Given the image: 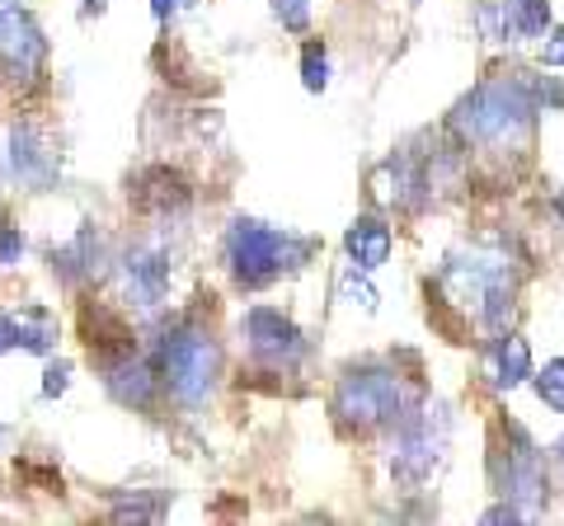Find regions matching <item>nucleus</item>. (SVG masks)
Masks as SVG:
<instances>
[{
	"mask_svg": "<svg viewBox=\"0 0 564 526\" xmlns=\"http://www.w3.org/2000/svg\"><path fill=\"white\" fill-rule=\"evenodd\" d=\"M560 456H564V442H560Z\"/></svg>",
	"mask_w": 564,
	"mask_h": 526,
	"instance_id": "nucleus-29",
	"label": "nucleus"
},
{
	"mask_svg": "<svg viewBox=\"0 0 564 526\" xmlns=\"http://www.w3.org/2000/svg\"><path fill=\"white\" fill-rule=\"evenodd\" d=\"M245 339H250V353L263 366H273V372L296 366V358H302V348H306L302 329L273 306H254L250 315H245Z\"/></svg>",
	"mask_w": 564,
	"mask_h": 526,
	"instance_id": "nucleus-8",
	"label": "nucleus"
},
{
	"mask_svg": "<svg viewBox=\"0 0 564 526\" xmlns=\"http://www.w3.org/2000/svg\"><path fill=\"white\" fill-rule=\"evenodd\" d=\"M344 250L352 259V269L358 273H377L386 259H391L395 250V235H391V226H386L381 217H358L344 231Z\"/></svg>",
	"mask_w": 564,
	"mask_h": 526,
	"instance_id": "nucleus-11",
	"label": "nucleus"
},
{
	"mask_svg": "<svg viewBox=\"0 0 564 526\" xmlns=\"http://www.w3.org/2000/svg\"><path fill=\"white\" fill-rule=\"evenodd\" d=\"M155 517H161V498H151V494H128V498L113 503L109 526H155Z\"/></svg>",
	"mask_w": 564,
	"mask_h": 526,
	"instance_id": "nucleus-17",
	"label": "nucleus"
},
{
	"mask_svg": "<svg viewBox=\"0 0 564 526\" xmlns=\"http://www.w3.org/2000/svg\"><path fill=\"white\" fill-rule=\"evenodd\" d=\"M315 254V240H302V235H288L278 226H263V221H250L240 217L231 221L226 231V269L240 287H269L278 283L282 273L302 269V263Z\"/></svg>",
	"mask_w": 564,
	"mask_h": 526,
	"instance_id": "nucleus-2",
	"label": "nucleus"
},
{
	"mask_svg": "<svg viewBox=\"0 0 564 526\" xmlns=\"http://www.w3.org/2000/svg\"><path fill=\"white\" fill-rule=\"evenodd\" d=\"M66 385H70V366H66V362H52V366H47V376H43V395H47V399H57Z\"/></svg>",
	"mask_w": 564,
	"mask_h": 526,
	"instance_id": "nucleus-24",
	"label": "nucleus"
},
{
	"mask_svg": "<svg viewBox=\"0 0 564 526\" xmlns=\"http://www.w3.org/2000/svg\"><path fill=\"white\" fill-rule=\"evenodd\" d=\"M6 169H10L20 184L47 188L52 174H57V155H52V146L29 128V122H14V128H10V142H6Z\"/></svg>",
	"mask_w": 564,
	"mask_h": 526,
	"instance_id": "nucleus-10",
	"label": "nucleus"
},
{
	"mask_svg": "<svg viewBox=\"0 0 564 526\" xmlns=\"http://www.w3.org/2000/svg\"><path fill=\"white\" fill-rule=\"evenodd\" d=\"M532 381H536V395L545 399V405H551L555 414H564V358H551Z\"/></svg>",
	"mask_w": 564,
	"mask_h": 526,
	"instance_id": "nucleus-18",
	"label": "nucleus"
},
{
	"mask_svg": "<svg viewBox=\"0 0 564 526\" xmlns=\"http://www.w3.org/2000/svg\"><path fill=\"white\" fill-rule=\"evenodd\" d=\"M339 292H344V302H352V306H377V292L367 287V283H358V269H348Z\"/></svg>",
	"mask_w": 564,
	"mask_h": 526,
	"instance_id": "nucleus-20",
	"label": "nucleus"
},
{
	"mask_svg": "<svg viewBox=\"0 0 564 526\" xmlns=\"http://www.w3.org/2000/svg\"><path fill=\"white\" fill-rule=\"evenodd\" d=\"M104 385H109V395L122 399V405H132V409H147L151 405V395H155V376H151V366L132 358V353H122V358H109L104 362Z\"/></svg>",
	"mask_w": 564,
	"mask_h": 526,
	"instance_id": "nucleus-12",
	"label": "nucleus"
},
{
	"mask_svg": "<svg viewBox=\"0 0 564 526\" xmlns=\"http://www.w3.org/2000/svg\"><path fill=\"white\" fill-rule=\"evenodd\" d=\"M480 526H532V522H527V517L518 513V507H508V503H494L489 513L480 517Z\"/></svg>",
	"mask_w": 564,
	"mask_h": 526,
	"instance_id": "nucleus-23",
	"label": "nucleus"
},
{
	"mask_svg": "<svg viewBox=\"0 0 564 526\" xmlns=\"http://www.w3.org/2000/svg\"><path fill=\"white\" fill-rule=\"evenodd\" d=\"M52 339H57V320L43 306L20 310V348L29 353H52Z\"/></svg>",
	"mask_w": 564,
	"mask_h": 526,
	"instance_id": "nucleus-16",
	"label": "nucleus"
},
{
	"mask_svg": "<svg viewBox=\"0 0 564 526\" xmlns=\"http://www.w3.org/2000/svg\"><path fill=\"white\" fill-rule=\"evenodd\" d=\"M302 85H306L311 95H321L325 85H329V62H325L321 43H311V47L302 52Z\"/></svg>",
	"mask_w": 564,
	"mask_h": 526,
	"instance_id": "nucleus-19",
	"label": "nucleus"
},
{
	"mask_svg": "<svg viewBox=\"0 0 564 526\" xmlns=\"http://www.w3.org/2000/svg\"><path fill=\"white\" fill-rule=\"evenodd\" d=\"M545 66H564V29H555L545 39Z\"/></svg>",
	"mask_w": 564,
	"mask_h": 526,
	"instance_id": "nucleus-26",
	"label": "nucleus"
},
{
	"mask_svg": "<svg viewBox=\"0 0 564 526\" xmlns=\"http://www.w3.org/2000/svg\"><path fill=\"white\" fill-rule=\"evenodd\" d=\"M536 122V95L513 76H494L456 103L452 128L466 146L480 151H522Z\"/></svg>",
	"mask_w": 564,
	"mask_h": 526,
	"instance_id": "nucleus-1",
	"label": "nucleus"
},
{
	"mask_svg": "<svg viewBox=\"0 0 564 526\" xmlns=\"http://www.w3.org/2000/svg\"><path fill=\"white\" fill-rule=\"evenodd\" d=\"M151 10H155V20H170V14L180 10V0H151Z\"/></svg>",
	"mask_w": 564,
	"mask_h": 526,
	"instance_id": "nucleus-27",
	"label": "nucleus"
},
{
	"mask_svg": "<svg viewBox=\"0 0 564 526\" xmlns=\"http://www.w3.org/2000/svg\"><path fill=\"white\" fill-rule=\"evenodd\" d=\"M404 409V391L395 372H381V366H362V372H348L334 391V418L344 428L372 432L386 424H400Z\"/></svg>",
	"mask_w": 564,
	"mask_h": 526,
	"instance_id": "nucleus-4",
	"label": "nucleus"
},
{
	"mask_svg": "<svg viewBox=\"0 0 564 526\" xmlns=\"http://www.w3.org/2000/svg\"><path fill=\"white\" fill-rule=\"evenodd\" d=\"M527 376H532V348H527V339H518V335H503L489 348V381L499 385V391H513V385H522Z\"/></svg>",
	"mask_w": 564,
	"mask_h": 526,
	"instance_id": "nucleus-13",
	"label": "nucleus"
},
{
	"mask_svg": "<svg viewBox=\"0 0 564 526\" xmlns=\"http://www.w3.org/2000/svg\"><path fill=\"white\" fill-rule=\"evenodd\" d=\"M20 254H24V235L14 231V226H0V263H20Z\"/></svg>",
	"mask_w": 564,
	"mask_h": 526,
	"instance_id": "nucleus-22",
	"label": "nucleus"
},
{
	"mask_svg": "<svg viewBox=\"0 0 564 526\" xmlns=\"http://www.w3.org/2000/svg\"><path fill=\"white\" fill-rule=\"evenodd\" d=\"M170 254L161 250V244H137V250L122 259V287H128V296L137 306H161L165 292H170Z\"/></svg>",
	"mask_w": 564,
	"mask_h": 526,
	"instance_id": "nucleus-9",
	"label": "nucleus"
},
{
	"mask_svg": "<svg viewBox=\"0 0 564 526\" xmlns=\"http://www.w3.org/2000/svg\"><path fill=\"white\" fill-rule=\"evenodd\" d=\"M513 437H518V447L508 451V461H499V484H503V494H508L503 503L518 507L527 522H536L541 507H545V465H541L536 447L527 442L518 428H513Z\"/></svg>",
	"mask_w": 564,
	"mask_h": 526,
	"instance_id": "nucleus-7",
	"label": "nucleus"
},
{
	"mask_svg": "<svg viewBox=\"0 0 564 526\" xmlns=\"http://www.w3.org/2000/svg\"><path fill=\"white\" fill-rule=\"evenodd\" d=\"M95 263H99V240H95L90 226H85L62 254H52V273H62L66 283H80V277L95 273Z\"/></svg>",
	"mask_w": 564,
	"mask_h": 526,
	"instance_id": "nucleus-14",
	"label": "nucleus"
},
{
	"mask_svg": "<svg viewBox=\"0 0 564 526\" xmlns=\"http://www.w3.org/2000/svg\"><path fill=\"white\" fill-rule=\"evenodd\" d=\"M47 43L20 10H0V90H29L43 76Z\"/></svg>",
	"mask_w": 564,
	"mask_h": 526,
	"instance_id": "nucleus-6",
	"label": "nucleus"
},
{
	"mask_svg": "<svg viewBox=\"0 0 564 526\" xmlns=\"http://www.w3.org/2000/svg\"><path fill=\"white\" fill-rule=\"evenodd\" d=\"M20 348V315L14 310H0V353Z\"/></svg>",
	"mask_w": 564,
	"mask_h": 526,
	"instance_id": "nucleus-25",
	"label": "nucleus"
},
{
	"mask_svg": "<svg viewBox=\"0 0 564 526\" xmlns=\"http://www.w3.org/2000/svg\"><path fill=\"white\" fill-rule=\"evenodd\" d=\"M217 372H221V348L207 329L180 325L161 339V381L170 385V395L180 405L198 409L212 395V385H217Z\"/></svg>",
	"mask_w": 564,
	"mask_h": 526,
	"instance_id": "nucleus-3",
	"label": "nucleus"
},
{
	"mask_svg": "<svg viewBox=\"0 0 564 526\" xmlns=\"http://www.w3.org/2000/svg\"><path fill=\"white\" fill-rule=\"evenodd\" d=\"M447 447V414L443 409H423V414H404L391 442V475L400 484H423L433 475V465L443 461Z\"/></svg>",
	"mask_w": 564,
	"mask_h": 526,
	"instance_id": "nucleus-5",
	"label": "nucleus"
},
{
	"mask_svg": "<svg viewBox=\"0 0 564 526\" xmlns=\"http://www.w3.org/2000/svg\"><path fill=\"white\" fill-rule=\"evenodd\" d=\"M545 24H551V0H503V33L541 39Z\"/></svg>",
	"mask_w": 564,
	"mask_h": 526,
	"instance_id": "nucleus-15",
	"label": "nucleus"
},
{
	"mask_svg": "<svg viewBox=\"0 0 564 526\" xmlns=\"http://www.w3.org/2000/svg\"><path fill=\"white\" fill-rule=\"evenodd\" d=\"M273 10H278V20L288 29H302L306 14H311V0H273Z\"/></svg>",
	"mask_w": 564,
	"mask_h": 526,
	"instance_id": "nucleus-21",
	"label": "nucleus"
},
{
	"mask_svg": "<svg viewBox=\"0 0 564 526\" xmlns=\"http://www.w3.org/2000/svg\"><path fill=\"white\" fill-rule=\"evenodd\" d=\"M302 526H325V522H302Z\"/></svg>",
	"mask_w": 564,
	"mask_h": 526,
	"instance_id": "nucleus-28",
	"label": "nucleus"
}]
</instances>
